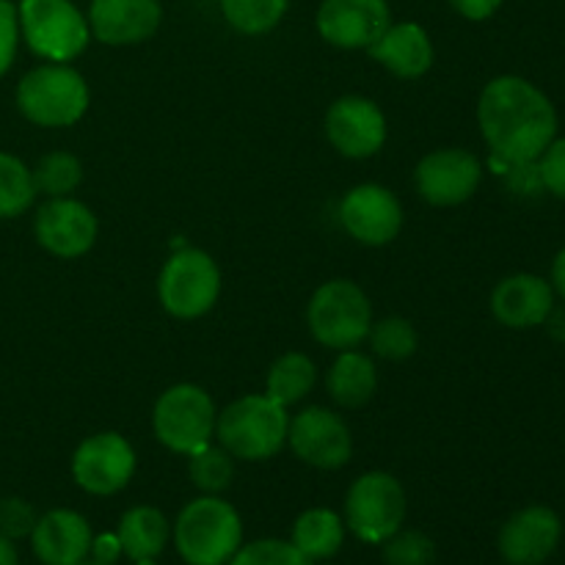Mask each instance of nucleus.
<instances>
[{
  "label": "nucleus",
  "mask_w": 565,
  "mask_h": 565,
  "mask_svg": "<svg viewBox=\"0 0 565 565\" xmlns=\"http://www.w3.org/2000/svg\"><path fill=\"white\" fill-rule=\"evenodd\" d=\"M315 381H318V367L307 353H281L268 370L265 395L285 408L296 406L315 390Z\"/></svg>",
  "instance_id": "25"
},
{
  "label": "nucleus",
  "mask_w": 565,
  "mask_h": 565,
  "mask_svg": "<svg viewBox=\"0 0 565 565\" xmlns=\"http://www.w3.org/2000/svg\"><path fill=\"white\" fill-rule=\"evenodd\" d=\"M367 340L375 356L386 359V362H403V359L414 356L419 345L417 329L412 326V320L397 318V315L384 318L381 323H373Z\"/></svg>",
  "instance_id": "30"
},
{
  "label": "nucleus",
  "mask_w": 565,
  "mask_h": 565,
  "mask_svg": "<svg viewBox=\"0 0 565 565\" xmlns=\"http://www.w3.org/2000/svg\"><path fill=\"white\" fill-rule=\"evenodd\" d=\"M99 224L92 207L72 196L47 199L33 218V235L39 246L61 259H77L92 252Z\"/></svg>",
  "instance_id": "15"
},
{
  "label": "nucleus",
  "mask_w": 565,
  "mask_h": 565,
  "mask_svg": "<svg viewBox=\"0 0 565 565\" xmlns=\"http://www.w3.org/2000/svg\"><path fill=\"white\" fill-rule=\"evenodd\" d=\"M326 138L340 154L353 160L373 158L386 143V116L373 99L348 94L326 110Z\"/></svg>",
  "instance_id": "14"
},
{
  "label": "nucleus",
  "mask_w": 565,
  "mask_h": 565,
  "mask_svg": "<svg viewBox=\"0 0 565 565\" xmlns=\"http://www.w3.org/2000/svg\"><path fill=\"white\" fill-rule=\"evenodd\" d=\"M121 555H125V552H121L119 535L105 533V535H99V539L92 541V555L88 557L97 563H103V565H114Z\"/></svg>",
  "instance_id": "37"
},
{
  "label": "nucleus",
  "mask_w": 565,
  "mask_h": 565,
  "mask_svg": "<svg viewBox=\"0 0 565 565\" xmlns=\"http://www.w3.org/2000/svg\"><path fill=\"white\" fill-rule=\"evenodd\" d=\"M20 44V17L11 0H0V77L11 70Z\"/></svg>",
  "instance_id": "35"
},
{
  "label": "nucleus",
  "mask_w": 565,
  "mask_h": 565,
  "mask_svg": "<svg viewBox=\"0 0 565 565\" xmlns=\"http://www.w3.org/2000/svg\"><path fill=\"white\" fill-rule=\"evenodd\" d=\"M136 475V450L116 430L88 436L72 456V478L86 494L110 497L127 489Z\"/></svg>",
  "instance_id": "10"
},
{
  "label": "nucleus",
  "mask_w": 565,
  "mask_h": 565,
  "mask_svg": "<svg viewBox=\"0 0 565 565\" xmlns=\"http://www.w3.org/2000/svg\"><path fill=\"white\" fill-rule=\"evenodd\" d=\"M290 0H221L226 22L246 36L274 31L285 17Z\"/></svg>",
  "instance_id": "28"
},
{
  "label": "nucleus",
  "mask_w": 565,
  "mask_h": 565,
  "mask_svg": "<svg viewBox=\"0 0 565 565\" xmlns=\"http://www.w3.org/2000/svg\"><path fill=\"white\" fill-rule=\"evenodd\" d=\"M77 565H103V563H97V561H83V563H77Z\"/></svg>",
  "instance_id": "41"
},
{
  "label": "nucleus",
  "mask_w": 565,
  "mask_h": 565,
  "mask_svg": "<svg viewBox=\"0 0 565 565\" xmlns=\"http://www.w3.org/2000/svg\"><path fill=\"white\" fill-rule=\"evenodd\" d=\"M20 36L44 61L66 64L88 47V20L70 0H20Z\"/></svg>",
  "instance_id": "8"
},
{
  "label": "nucleus",
  "mask_w": 565,
  "mask_h": 565,
  "mask_svg": "<svg viewBox=\"0 0 565 565\" xmlns=\"http://www.w3.org/2000/svg\"><path fill=\"white\" fill-rule=\"evenodd\" d=\"M535 163H539L541 185L557 199H565V138H555Z\"/></svg>",
  "instance_id": "34"
},
{
  "label": "nucleus",
  "mask_w": 565,
  "mask_h": 565,
  "mask_svg": "<svg viewBox=\"0 0 565 565\" xmlns=\"http://www.w3.org/2000/svg\"><path fill=\"white\" fill-rule=\"evenodd\" d=\"M552 307H555V287L533 274L508 276L491 292V312L508 329L544 326Z\"/></svg>",
  "instance_id": "20"
},
{
  "label": "nucleus",
  "mask_w": 565,
  "mask_h": 565,
  "mask_svg": "<svg viewBox=\"0 0 565 565\" xmlns=\"http://www.w3.org/2000/svg\"><path fill=\"white\" fill-rule=\"evenodd\" d=\"M221 268L202 248H180L158 276V298L171 318L193 320L218 303Z\"/></svg>",
  "instance_id": "7"
},
{
  "label": "nucleus",
  "mask_w": 565,
  "mask_h": 565,
  "mask_svg": "<svg viewBox=\"0 0 565 565\" xmlns=\"http://www.w3.org/2000/svg\"><path fill=\"white\" fill-rule=\"evenodd\" d=\"M384 563L386 565H434L436 563V544L419 530H397L384 544Z\"/></svg>",
  "instance_id": "31"
},
{
  "label": "nucleus",
  "mask_w": 565,
  "mask_h": 565,
  "mask_svg": "<svg viewBox=\"0 0 565 565\" xmlns=\"http://www.w3.org/2000/svg\"><path fill=\"white\" fill-rule=\"evenodd\" d=\"M419 196L434 207H456V204L469 202L478 193L480 180H483V166L478 154L469 149H436L419 160L417 171Z\"/></svg>",
  "instance_id": "12"
},
{
  "label": "nucleus",
  "mask_w": 565,
  "mask_h": 565,
  "mask_svg": "<svg viewBox=\"0 0 565 565\" xmlns=\"http://www.w3.org/2000/svg\"><path fill=\"white\" fill-rule=\"evenodd\" d=\"M171 539L188 565H226L243 546L241 513L218 494H202L182 508Z\"/></svg>",
  "instance_id": "2"
},
{
  "label": "nucleus",
  "mask_w": 565,
  "mask_h": 565,
  "mask_svg": "<svg viewBox=\"0 0 565 565\" xmlns=\"http://www.w3.org/2000/svg\"><path fill=\"white\" fill-rule=\"evenodd\" d=\"M188 458H191V467H188L191 483L196 486L202 494H221V491L230 489L232 480H235V458H232V452H226L224 447H215L213 441Z\"/></svg>",
  "instance_id": "29"
},
{
  "label": "nucleus",
  "mask_w": 565,
  "mask_h": 565,
  "mask_svg": "<svg viewBox=\"0 0 565 565\" xmlns=\"http://www.w3.org/2000/svg\"><path fill=\"white\" fill-rule=\"evenodd\" d=\"M450 6L458 11V14L467 17V20L480 22L494 17L497 9L502 6V0H450Z\"/></svg>",
  "instance_id": "36"
},
{
  "label": "nucleus",
  "mask_w": 565,
  "mask_h": 565,
  "mask_svg": "<svg viewBox=\"0 0 565 565\" xmlns=\"http://www.w3.org/2000/svg\"><path fill=\"white\" fill-rule=\"evenodd\" d=\"M290 544L309 563L329 561L345 544V519L329 508H309L292 524Z\"/></svg>",
  "instance_id": "24"
},
{
  "label": "nucleus",
  "mask_w": 565,
  "mask_h": 565,
  "mask_svg": "<svg viewBox=\"0 0 565 565\" xmlns=\"http://www.w3.org/2000/svg\"><path fill=\"white\" fill-rule=\"evenodd\" d=\"M287 408L268 395H243L218 412L215 436L241 461H268L287 445Z\"/></svg>",
  "instance_id": "3"
},
{
  "label": "nucleus",
  "mask_w": 565,
  "mask_h": 565,
  "mask_svg": "<svg viewBox=\"0 0 565 565\" xmlns=\"http://www.w3.org/2000/svg\"><path fill=\"white\" fill-rule=\"evenodd\" d=\"M36 196L31 169L17 154L0 152V221L28 213Z\"/></svg>",
  "instance_id": "27"
},
{
  "label": "nucleus",
  "mask_w": 565,
  "mask_h": 565,
  "mask_svg": "<svg viewBox=\"0 0 565 565\" xmlns=\"http://www.w3.org/2000/svg\"><path fill=\"white\" fill-rule=\"evenodd\" d=\"M370 58L379 61L386 72L403 81H417L428 75L434 66L436 50L428 31L417 22H397L390 25L375 44L367 47Z\"/></svg>",
  "instance_id": "21"
},
{
  "label": "nucleus",
  "mask_w": 565,
  "mask_h": 565,
  "mask_svg": "<svg viewBox=\"0 0 565 565\" xmlns=\"http://www.w3.org/2000/svg\"><path fill=\"white\" fill-rule=\"evenodd\" d=\"M329 395L337 406L342 408H362L367 406L379 390V370L373 359L362 351H340L329 370Z\"/></svg>",
  "instance_id": "23"
},
{
  "label": "nucleus",
  "mask_w": 565,
  "mask_h": 565,
  "mask_svg": "<svg viewBox=\"0 0 565 565\" xmlns=\"http://www.w3.org/2000/svg\"><path fill=\"white\" fill-rule=\"evenodd\" d=\"M226 565H312L290 541L263 539L241 546Z\"/></svg>",
  "instance_id": "32"
},
{
  "label": "nucleus",
  "mask_w": 565,
  "mask_h": 565,
  "mask_svg": "<svg viewBox=\"0 0 565 565\" xmlns=\"http://www.w3.org/2000/svg\"><path fill=\"white\" fill-rule=\"evenodd\" d=\"M552 287L565 298V248L555 257L552 263Z\"/></svg>",
  "instance_id": "39"
},
{
  "label": "nucleus",
  "mask_w": 565,
  "mask_h": 565,
  "mask_svg": "<svg viewBox=\"0 0 565 565\" xmlns=\"http://www.w3.org/2000/svg\"><path fill=\"white\" fill-rule=\"evenodd\" d=\"M563 535L561 516L546 505L513 513L500 530V555L511 565H541L552 557Z\"/></svg>",
  "instance_id": "17"
},
{
  "label": "nucleus",
  "mask_w": 565,
  "mask_h": 565,
  "mask_svg": "<svg viewBox=\"0 0 565 565\" xmlns=\"http://www.w3.org/2000/svg\"><path fill=\"white\" fill-rule=\"evenodd\" d=\"M36 193H44L47 199L72 196L83 182V163L77 154L55 149L39 158V163L31 169Z\"/></svg>",
  "instance_id": "26"
},
{
  "label": "nucleus",
  "mask_w": 565,
  "mask_h": 565,
  "mask_svg": "<svg viewBox=\"0 0 565 565\" xmlns=\"http://www.w3.org/2000/svg\"><path fill=\"white\" fill-rule=\"evenodd\" d=\"M92 524L70 508H55L36 519L31 533V550L44 565H77L92 555Z\"/></svg>",
  "instance_id": "19"
},
{
  "label": "nucleus",
  "mask_w": 565,
  "mask_h": 565,
  "mask_svg": "<svg viewBox=\"0 0 565 565\" xmlns=\"http://www.w3.org/2000/svg\"><path fill=\"white\" fill-rule=\"evenodd\" d=\"M136 565H158L154 561H147V563H136Z\"/></svg>",
  "instance_id": "42"
},
{
  "label": "nucleus",
  "mask_w": 565,
  "mask_h": 565,
  "mask_svg": "<svg viewBox=\"0 0 565 565\" xmlns=\"http://www.w3.org/2000/svg\"><path fill=\"white\" fill-rule=\"evenodd\" d=\"M163 20L158 0H92L88 31L110 47L141 44L154 36Z\"/></svg>",
  "instance_id": "18"
},
{
  "label": "nucleus",
  "mask_w": 565,
  "mask_h": 565,
  "mask_svg": "<svg viewBox=\"0 0 565 565\" xmlns=\"http://www.w3.org/2000/svg\"><path fill=\"white\" fill-rule=\"evenodd\" d=\"M544 326L552 334V340L565 342V307H552V312L546 315Z\"/></svg>",
  "instance_id": "38"
},
{
  "label": "nucleus",
  "mask_w": 565,
  "mask_h": 565,
  "mask_svg": "<svg viewBox=\"0 0 565 565\" xmlns=\"http://www.w3.org/2000/svg\"><path fill=\"white\" fill-rule=\"evenodd\" d=\"M390 25L386 0H323L318 9V33L342 50H367Z\"/></svg>",
  "instance_id": "16"
},
{
  "label": "nucleus",
  "mask_w": 565,
  "mask_h": 565,
  "mask_svg": "<svg viewBox=\"0 0 565 565\" xmlns=\"http://www.w3.org/2000/svg\"><path fill=\"white\" fill-rule=\"evenodd\" d=\"M119 544L121 552L132 563L158 561L171 541V524L160 508L136 505L119 519Z\"/></svg>",
  "instance_id": "22"
},
{
  "label": "nucleus",
  "mask_w": 565,
  "mask_h": 565,
  "mask_svg": "<svg viewBox=\"0 0 565 565\" xmlns=\"http://www.w3.org/2000/svg\"><path fill=\"white\" fill-rule=\"evenodd\" d=\"M0 565H20V555H17L14 541L0 535Z\"/></svg>",
  "instance_id": "40"
},
{
  "label": "nucleus",
  "mask_w": 565,
  "mask_h": 565,
  "mask_svg": "<svg viewBox=\"0 0 565 565\" xmlns=\"http://www.w3.org/2000/svg\"><path fill=\"white\" fill-rule=\"evenodd\" d=\"M406 491L390 472H364L345 497V530L362 544H384L406 522Z\"/></svg>",
  "instance_id": "9"
},
{
  "label": "nucleus",
  "mask_w": 565,
  "mask_h": 565,
  "mask_svg": "<svg viewBox=\"0 0 565 565\" xmlns=\"http://www.w3.org/2000/svg\"><path fill=\"white\" fill-rule=\"evenodd\" d=\"M36 519V511L25 500H17V497L0 500V535H6V539H31Z\"/></svg>",
  "instance_id": "33"
},
{
  "label": "nucleus",
  "mask_w": 565,
  "mask_h": 565,
  "mask_svg": "<svg viewBox=\"0 0 565 565\" xmlns=\"http://www.w3.org/2000/svg\"><path fill=\"white\" fill-rule=\"evenodd\" d=\"M307 323L320 345L331 351H351L367 340L373 329V307L356 281L331 279L309 298Z\"/></svg>",
  "instance_id": "5"
},
{
  "label": "nucleus",
  "mask_w": 565,
  "mask_h": 565,
  "mask_svg": "<svg viewBox=\"0 0 565 565\" xmlns=\"http://www.w3.org/2000/svg\"><path fill=\"white\" fill-rule=\"evenodd\" d=\"M287 445L315 469H340L353 456L351 428L340 414L323 406H309L290 419Z\"/></svg>",
  "instance_id": "11"
},
{
  "label": "nucleus",
  "mask_w": 565,
  "mask_h": 565,
  "mask_svg": "<svg viewBox=\"0 0 565 565\" xmlns=\"http://www.w3.org/2000/svg\"><path fill=\"white\" fill-rule=\"evenodd\" d=\"M17 108L31 125L72 127L88 110L86 77L70 64H42L17 83Z\"/></svg>",
  "instance_id": "4"
},
{
  "label": "nucleus",
  "mask_w": 565,
  "mask_h": 565,
  "mask_svg": "<svg viewBox=\"0 0 565 565\" xmlns=\"http://www.w3.org/2000/svg\"><path fill=\"white\" fill-rule=\"evenodd\" d=\"M218 408L210 392L196 384L169 386L152 412V430L163 447L180 456H193L215 436Z\"/></svg>",
  "instance_id": "6"
},
{
  "label": "nucleus",
  "mask_w": 565,
  "mask_h": 565,
  "mask_svg": "<svg viewBox=\"0 0 565 565\" xmlns=\"http://www.w3.org/2000/svg\"><path fill=\"white\" fill-rule=\"evenodd\" d=\"M340 224L362 246H386L403 230L401 199L375 182L351 188L340 202Z\"/></svg>",
  "instance_id": "13"
},
{
  "label": "nucleus",
  "mask_w": 565,
  "mask_h": 565,
  "mask_svg": "<svg viewBox=\"0 0 565 565\" xmlns=\"http://www.w3.org/2000/svg\"><path fill=\"white\" fill-rule=\"evenodd\" d=\"M478 121L491 154L502 163H533L557 136V114L539 86L516 75L486 83Z\"/></svg>",
  "instance_id": "1"
}]
</instances>
